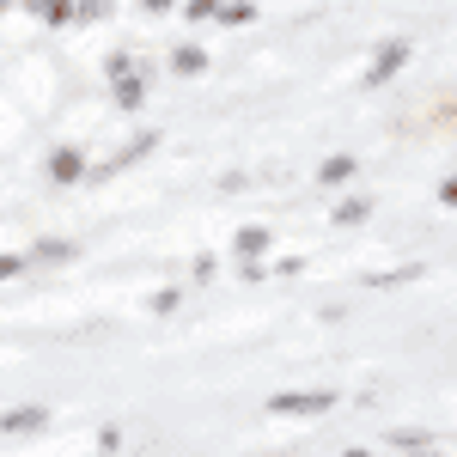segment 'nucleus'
Wrapping results in <instances>:
<instances>
[{"mask_svg":"<svg viewBox=\"0 0 457 457\" xmlns=\"http://www.w3.org/2000/svg\"><path fill=\"white\" fill-rule=\"evenodd\" d=\"M189 12H195V19H208V12H220V0H189Z\"/></svg>","mask_w":457,"mask_h":457,"instance_id":"5","label":"nucleus"},{"mask_svg":"<svg viewBox=\"0 0 457 457\" xmlns=\"http://www.w3.org/2000/svg\"><path fill=\"white\" fill-rule=\"evenodd\" d=\"M12 269H19V256H0V281H6V275H12Z\"/></svg>","mask_w":457,"mask_h":457,"instance_id":"6","label":"nucleus"},{"mask_svg":"<svg viewBox=\"0 0 457 457\" xmlns=\"http://www.w3.org/2000/svg\"><path fill=\"white\" fill-rule=\"evenodd\" d=\"M403 55H409V49H403V43H390L385 55H378V68H372V86H378V79H385L390 68H403Z\"/></svg>","mask_w":457,"mask_h":457,"instance_id":"2","label":"nucleus"},{"mask_svg":"<svg viewBox=\"0 0 457 457\" xmlns=\"http://www.w3.org/2000/svg\"><path fill=\"white\" fill-rule=\"evenodd\" d=\"M323 403H329V396H281L275 409H323Z\"/></svg>","mask_w":457,"mask_h":457,"instance_id":"3","label":"nucleus"},{"mask_svg":"<svg viewBox=\"0 0 457 457\" xmlns=\"http://www.w3.org/2000/svg\"><path fill=\"white\" fill-rule=\"evenodd\" d=\"M49 171H55V183H73L86 165H79V153H55V165H49Z\"/></svg>","mask_w":457,"mask_h":457,"instance_id":"1","label":"nucleus"},{"mask_svg":"<svg viewBox=\"0 0 457 457\" xmlns=\"http://www.w3.org/2000/svg\"><path fill=\"white\" fill-rule=\"evenodd\" d=\"M25 6H37V12H43V6H49V0H25Z\"/></svg>","mask_w":457,"mask_h":457,"instance_id":"7","label":"nucleus"},{"mask_svg":"<svg viewBox=\"0 0 457 457\" xmlns=\"http://www.w3.org/2000/svg\"><path fill=\"white\" fill-rule=\"evenodd\" d=\"M348 171H353V159H329V165H323V177H329V183H342Z\"/></svg>","mask_w":457,"mask_h":457,"instance_id":"4","label":"nucleus"}]
</instances>
